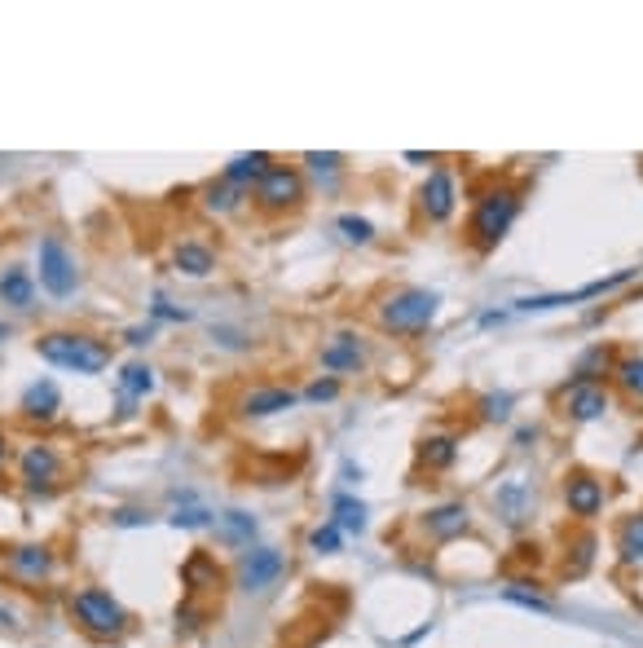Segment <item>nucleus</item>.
<instances>
[{"mask_svg": "<svg viewBox=\"0 0 643 648\" xmlns=\"http://www.w3.org/2000/svg\"><path fill=\"white\" fill-rule=\"evenodd\" d=\"M150 335H154V326H132V331H128V345H146V340H150Z\"/></svg>", "mask_w": 643, "mask_h": 648, "instance_id": "58836bf2", "label": "nucleus"}, {"mask_svg": "<svg viewBox=\"0 0 643 648\" xmlns=\"http://www.w3.org/2000/svg\"><path fill=\"white\" fill-rule=\"evenodd\" d=\"M273 164H269V154L265 150H251V154H238V159H229L225 164V176L221 181H229L234 190H248L251 181H260V176L269 173Z\"/></svg>", "mask_w": 643, "mask_h": 648, "instance_id": "4468645a", "label": "nucleus"}, {"mask_svg": "<svg viewBox=\"0 0 643 648\" xmlns=\"http://www.w3.org/2000/svg\"><path fill=\"white\" fill-rule=\"evenodd\" d=\"M502 600L524 604V609H538V613H551V600H546L543 591H533V582H507V587H502Z\"/></svg>", "mask_w": 643, "mask_h": 648, "instance_id": "bb28decb", "label": "nucleus"}, {"mask_svg": "<svg viewBox=\"0 0 643 648\" xmlns=\"http://www.w3.org/2000/svg\"><path fill=\"white\" fill-rule=\"evenodd\" d=\"M459 459V441L454 437H427L423 441V463L427 468H449Z\"/></svg>", "mask_w": 643, "mask_h": 648, "instance_id": "a878e982", "label": "nucleus"}, {"mask_svg": "<svg viewBox=\"0 0 643 648\" xmlns=\"http://www.w3.org/2000/svg\"><path fill=\"white\" fill-rule=\"evenodd\" d=\"M111 521H115V525H146V516H142V512H132V507H124V512H115Z\"/></svg>", "mask_w": 643, "mask_h": 648, "instance_id": "4c0bfd02", "label": "nucleus"}, {"mask_svg": "<svg viewBox=\"0 0 643 648\" xmlns=\"http://www.w3.org/2000/svg\"><path fill=\"white\" fill-rule=\"evenodd\" d=\"M31 296H36V282H31V274H26V270H18V265H14V270H5V274H0V300H5V304H18V309H26V304H31Z\"/></svg>", "mask_w": 643, "mask_h": 648, "instance_id": "4be33fe9", "label": "nucleus"}, {"mask_svg": "<svg viewBox=\"0 0 643 648\" xmlns=\"http://www.w3.org/2000/svg\"><path fill=\"white\" fill-rule=\"evenodd\" d=\"M256 199H260V207H296L304 199V181H300L296 168L273 164L269 173L256 181Z\"/></svg>", "mask_w": 643, "mask_h": 648, "instance_id": "0eeeda50", "label": "nucleus"}, {"mask_svg": "<svg viewBox=\"0 0 643 648\" xmlns=\"http://www.w3.org/2000/svg\"><path fill=\"white\" fill-rule=\"evenodd\" d=\"M23 481L31 490H49L58 481V454L49 446H31L23 454Z\"/></svg>", "mask_w": 643, "mask_h": 648, "instance_id": "ddd939ff", "label": "nucleus"}, {"mask_svg": "<svg viewBox=\"0 0 643 648\" xmlns=\"http://www.w3.org/2000/svg\"><path fill=\"white\" fill-rule=\"evenodd\" d=\"M296 406V393L291 388H251L243 398V415H278V410H291Z\"/></svg>", "mask_w": 643, "mask_h": 648, "instance_id": "a211bd4d", "label": "nucleus"}, {"mask_svg": "<svg viewBox=\"0 0 643 648\" xmlns=\"http://www.w3.org/2000/svg\"><path fill=\"white\" fill-rule=\"evenodd\" d=\"M0 463H5V437H0Z\"/></svg>", "mask_w": 643, "mask_h": 648, "instance_id": "79ce46f5", "label": "nucleus"}, {"mask_svg": "<svg viewBox=\"0 0 643 648\" xmlns=\"http://www.w3.org/2000/svg\"><path fill=\"white\" fill-rule=\"evenodd\" d=\"M75 282H79V274H75V256L67 251V243L62 239H45L40 243V287L49 292V296L67 300L75 292Z\"/></svg>", "mask_w": 643, "mask_h": 648, "instance_id": "39448f33", "label": "nucleus"}, {"mask_svg": "<svg viewBox=\"0 0 643 648\" xmlns=\"http://www.w3.org/2000/svg\"><path fill=\"white\" fill-rule=\"evenodd\" d=\"M9 569L26 582H40V578L53 574V551L49 547H36V543H23V547L9 551Z\"/></svg>", "mask_w": 643, "mask_h": 648, "instance_id": "9b49d317", "label": "nucleus"}, {"mask_svg": "<svg viewBox=\"0 0 643 648\" xmlns=\"http://www.w3.org/2000/svg\"><path fill=\"white\" fill-rule=\"evenodd\" d=\"M608 410V393L604 388H595V384H573L569 388V415L573 420H599Z\"/></svg>", "mask_w": 643, "mask_h": 648, "instance_id": "6ab92c4d", "label": "nucleus"}, {"mask_svg": "<svg viewBox=\"0 0 643 648\" xmlns=\"http://www.w3.org/2000/svg\"><path fill=\"white\" fill-rule=\"evenodd\" d=\"M617 379L635 393V398H643V357H626V362H617Z\"/></svg>", "mask_w": 643, "mask_h": 648, "instance_id": "7c9ffc66", "label": "nucleus"}, {"mask_svg": "<svg viewBox=\"0 0 643 648\" xmlns=\"http://www.w3.org/2000/svg\"><path fill=\"white\" fill-rule=\"evenodd\" d=\"M120 393H124L128 401H132V398H146V393H154V371H150L146 362H128L124 375H120Z\"/></svg>", "mask_w": 643, "mask_h": 648, "instance_id": "5701e85b", "label": "nucleus"}, {"mask_svg": "<svg viewBox=\"0 0 643 648\" xmlns=\"http://www.w3.org/2000/svg\"><path fill=\"white\" fill-rule=\"evenodd\" d=\"M36 353L49 362V366H62V371L75 375H98L111 366V349L98 335H84V331H49L36 340Z\"/></svg>", "mask_w": 643, "mask_h": 648, "instance_id": "f257e3e1", "label": "nucleus"}, {"mask_svg": "<svg viewBox=\"0 0 643 648\" xmlns=\"http://www.w3.org/2000/svg\"><path fill=\"white\" fill-rule=\"evenodd\" d=\"M617 551H621V560H626V565H635V560H643V512H635L630 521L621 525V534H617Z\"/></svg>", "mask_w": 643, "mask_h": 648, "instance_id": "b1692460", "label": "nucleus"}, {"mask_svg": "<svg viewBox=\"0 0 643 648\" xmlns=\"http://www.w3.org/2000/svg\"><path fill=\"white\" fill-rule=\"evenodd\" d=\"M71 613L79 618V626H84L89 635H101V640H115V635H124V631H128L124 604L111 596V591H101V587H84V591H75V596H71Z\"/></svg>", "mask_w": 643, "mask_h": 648, "instance_id": "f03ea898", "label": "nucleus"}, {"mask_svg": "<svg viewBox=\"0 0 643 648\" xmlns=\"http://www.w3.org/2000/svg\"><path fill=\"white\" fill-rule=\"evenodd\" d=\"M304 159H309V164H313V168H318V173H335V168H340V164H344V159H340V154H318V150H313V154H304Z\"/></svg>", "mask_w": 643, "mask_h": 648, "instance_id": "e433bc0d", "label": "nucleus"}, {"mask_svg": "<svg viewBox=\"0 0 643 648\" xmlns=\"http://www.w3.org/2000/svg\"><path fill=\"white\" fill-rule=\"evenodd\" d=\"M335 393H340V384H335V379H318V384H309V388H304V398H309V401H331Z\"/></svg>", "mask_w": 643, "mask_h": 648, "instance_id": "c9c22d12", "label": "nucleus"}, {"mask_svg": "<svg viewBox=\"0 0 643 648\" xmlns=\"http://www.w3.org/2000/svg\"><path fill=\"white\" fill-rule=\"evenodd\" d=\"M287 569V560H282V551L278 547H251L243 556V565H238V587H248V591H265L273 587L278 578Z\"/></svg>", "mask_w": 643, "mask_h": 648, "instance_id": "6e6552de", "label": "nucleus"}, {"mask_svg": "<svg viewBox=\"0 0 643 648\" xmlns=\"http://www.w3.org/2000/svg\"><path fill=\"white\" fill-rule=\"evenodd\" d=\"M58 406H62V393H58V384H53V379H36V384L23 393V415H26V420H53V415H58Z\"/></svg>", "mask_w": 643, "mask_h": 648, "instance_id": "dca6fc26", "label": "nucleus"}, {"mask_svg": "<svg viewBox=\"0 0 643 648\" xmlns=\"http://www.w3.org/2000/svg\"><path fill=\"white\" fill-rule=\"evenodd\" d=\"M480 410H485V420H507V410H511V393H490V398L480 401Z\"/></svg>", "mask_w": 643, "mask_h": 648, "instance_id": "72a5a7b5", "label": "nucleus"}, {"mask_svg": "<svg viewBox=\"0 0 643 648\" xmlns=\"http://www.w3.org/2000/svg\"><path fill=\"white\" fill-rule=\"evenodd\" d=\"M0 340H9V326H5V323H0Z\"/></svg>", "mask_w": 643, "mask_h": 648, "instance_id": "a19ab883", "label": "nucleus"}, {"mask_svg": "<svg viewBox=\"0 0 643 648\" xmlns=\"http://www.w3.org/2000/svg\"><path fill=\"white\" fill-rule=\"evenodd\" d=\"M423 212L432 217V221H446L449 212H454V176L446 168H432L427 181H423Z\"/></svg>", "mask_w": 643, "mask_h": 648, "instance_id": "1a4fd4ad", "label": "nucleus"}, {"mask_svg": "<svg viewBox=\"0 0 643 648\" xmlns=\"http://www.w3.org/2000/svg\"><path fill=\"white\" fill-rule=\"evenodd\" d=\"M216 534H221V543L229 547H251L256 543V516L243 512V507H229L216 516Z\"/></svg>", "mask_w": 643, "mask_h": 648, "instance_id": "2eb2a0df", "label": "nucleus"}, {"mask_svg": "<svg viewBox=\"0 0 643 648\" xmlns=\"http://www.w3.org/2000/svg\"><path fill=\"white\" fill-rule=\"evenodd\" d=\"M564 503H569L573 516L591 521V516L604 512V485H599L595 476H573L569 485H564Z\"/></svg>", "mask_w": 643, "mask_h": 648, "instance_id": "9d476101", "label": "nucleus"}, {"mask_svg": "<svg viewBox=\"0 0 643 648\" xmlns=\"http://www.w3.org/2000/svg\"><path fill=\"white\" fill-rule=\"evenodd\" d=\"M516 212H520V195H516V190H490L485 199L476 203V217H471L476 243H480V248H498V239L511 229Z\"/></svg>", "mask_w": 643, "mask_h": 648, "instance_id": "20e7f679", "label": "nucleus"}, {"mask_svg": "<svg viewBox=\"0 0 643 648\" xmlns=\"http://www.w3.org/2000/svg\"><path fill=\"white\" fill-rule=\"evenodd\" d=\"M0 626H14V613H9V609H0Z\"/></svg>", "mask_w": 643, "mask_h": 648, "instance_id": "ea45409f", "label": "nucleus"}, {"mask_svg": "<svg viewBox=\"0 0 643 648\" xmlns=\"http://www.w3.org/2000/svg\"><path fill=\"white\" fill-rule=\"evenodd\" d=\"M150 313H154V318H168V323H190V309H173L163 296L154 300V309H150Z\"/></svg>", "mask_w": 643, "mask_h": 648, "instance_id": "f704fd0d", "label": "nucleus"}, {"mask_svg": "<svg viewBox=\"0 0 643 648\" xmlns=\"http://www.w3.org/2000/svg\"><path fill=\"white\" fill-rule=\"evenodd\" d=\"M176 529H203V525H212V512H203V507H185V512H176L173 516Z\"/></svg>", "mask_w": 643, "mask_h": 648, "instance_id": "473e14b6", "label": "nucleus"}, {"mask_svg": "<svg viewBox=\"0 0 643 648\" xmlns=\"http://www.w3.org/2000/svg\"><path fill=\"white\" fill-rule=\"evenodd\" d=\"M441 296L437 292H423V287H406L379 304V323L388 331H427V323L437 318Z\"/></svg>", "mask_w": 643, "mask_h": 648, "instance_id": "7ed1b4c3", "label": "nucleus"}, {"mask_svg": "<svg viewBox=\"0 0 643 648\" xmlns=\"http://www.w3.org/2000/svg\"><path fill=\"white\" fill-rule=\"evenodd\" d=\"M362 362H366V349H362V340L348 335V331H340V335L322 349V366H326V371H357Z\"/></svg>", "mask_w": 643, "mask_h": 648, "instance_id": "f8f14e48", "label": "nucleus"}, {"mask_svg": "<svg viewBox=\"0 0 643 648\" xmlns=\"http://www.w3.org/2000/svg\"><path fill=\"white\" fill-rule=\"evenodd\" d=\"M335 229L344 234L348 243H371V239H374L371 221H366V217H353V212H348V217H340V221H335Z\"/></svg>", "mask_w": 643, "mask_h": 648, "instance_id": "c756f323", "label": "nucleus"}, {"mask_svg": "<svg viewBox=\"0 0 643 648\" xmlns=\"http://www.w3.org/2000/svg\"><path fill=\"white\" fill-rule=\"evenodd\" d=\"M639 274V270H617V274L608 278H595L586 287H577V292H560V296H529V300H516L520 313H543V309H560V304H577V300H595V296H608V292H617L626 287L630 278Z\"/></svg>", "mask_w": 643, "mask_h": 648, "instance_id": "423d86ee", "label": "nucleus"}, {"mask_svg": "<svg viewBox=\"0 0 643 648\" xmlns=\"http://www.w3.org/2000/svg\"><path fill=\"white\" fill-rule=\"evenodd\" d=\"M494 507H498V516H502L507 525H520L524 516H529V485H524L520 476H516V481H507V485L494 494Z\"/></svg>", "mask_w": 643, "mask_h": 648, "instance_id": "aec40b11", "label": "nucleus"}, {"mask_svg": "<svg viewBox=\"0 0 643 648\" xmlns=\"http://www.w3.org/2000/svg\"><path fill=\"white\" fill-rule=\"evenodd\" d=\"M173 265L190 278H207L216 270V256H212V248H203V243H181L173 251Z\"/></svg>", "mask_w": 643, "mask_h": 648, "instance_id": "412c9836", "label": "nucleus"}, {"mask_svg": "<svg viewBox=\"0 0 643 648\" xmlns=\"http://www.w3.org/2000/svg\"><path fill=\"white\" fill-rule=\"evenodd\" d=\"M423 529H427L432 538H454V534H463V529H468V507H463V503L432 507V512L423 516Z\"/></svg>", "mask_w": 643, "mask_h": 648, "instance_id": "f3484780", "label": "nucleus"}, {"mask_svg": "<svg viewBox=\"0 0 643 648\" xmlns=\"http://www.w3.org/2000/svg\"><path fill=\"white\" fill-rule=\"evenodd\" d=\"M181 578H185V587H190V591H203V582H207V578L216 582V565H212V560L198 551V556H190V560H185Z\"/></svg>", "mask_w": 643, "mask_h": 648, "instance_id": "c85d7f7f", "label": "nucleus"}, {"mask_svg": "<svg viewBox=\"0 0 643 648\" xmlns=\"http://www.w3.org/2000/svg\"><path fill=\"white\" fill-rule=\"evenodd\" d=\"M309 547L313 551H340V525H322V529H313L309 534Z\"/></svg>", "mask_w": 643, "mask_h": 648, "instance_id": "2f4dec72", "label": "nucleus"}, {"mask_svg": "<svg viewBox=\"0 0 643 648\" xmlns=\"http://www.w3.org/2000/svg\"><path fill=\"white\" fill-rule=\"evenodd\" d=\"M335 525L348 529V534H362L366 529V503H357L353 494H340L335 499Z\"/></svg>", "mask_w": 643, "mask_h": 648, "instance_id": "393cba45", "label": "nucleus"}, {"mask_svg": "<svg viewBox=\"0 0 643 648\" xmlns=\"http://www.w3.org/2000/svg\"><path fill=\"white\" fill-rule=\"evenodd\" d=\"M203 203H207L212 212H234V207L243 203V190H234L229 181H221V186H207V190H203Z\"/></svg>", "mask_w": 643, "mask_h": 648, "instance_id": "cd10ccee", "label": "nucleus"}]
</instances>
